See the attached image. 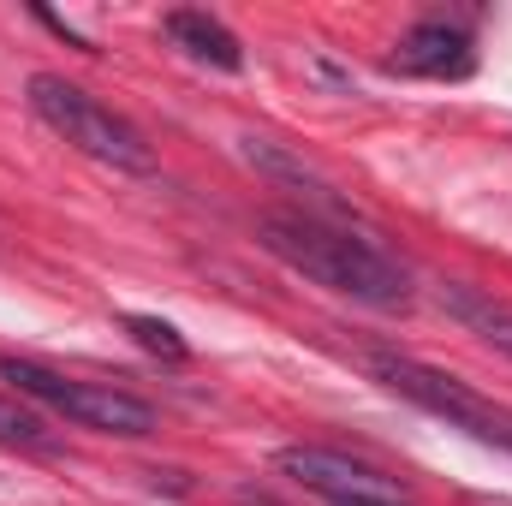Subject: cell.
<instances>
[{"label":"cell","instance_id":"2","mask_svg":"<svg viewBox=\"0 0 512 506\" xmlns=\"http://www.w3.org/2000/svg\"><path fill=\"white\" fill-rule=\"evenodd\" d=\"M30 114L48 131H60L72 149H84L90 161L126 167V173H149V167H155L143 131L131 126V120H120L114 108H102L90 90L54 78V72H36V78H30Z\"/></svg>","mask_w":512,"mask_h":506},{"label":"cell","instance_id":"8","mask_svg":"<svg viewBox=\"0 0 512 506\" xmlns=\"http://www.w3.org/2000/svg\"><path fill=\"white\" fill-rule=\"evenodd\" d=\"M161 30H167L173 48H185L191 60H203V66H215V72H239V66H245L239 36H233L221 18H209V12H191V6H185V12H167Z\"/></svg>","mask_w":512,"mask_h":506},{"label":"cell","instance_id":"11","mask_svg":"<svg viewBox=\"0 0 512 506\" xmlns=\"http://www.w3.org/2000/svg\"><path fill=\"white\" fill-rule=\"evenodd\" d=\"M126 334L143 346V352H155V358H167V364H185L191 358V346H185V334L173 328V322H161V316H126Z\"/></svg>","mask_w":512,"mask_h":506},{"label":"cell","instance_id":"3","mask_svg":"<svg viewBox=\"0 0 512 506\" xmlns=\"http://www.w3.org/2000/svg\"><path fill=\"white\" fill-rule=\"evenodd\" d=\"M0 381H12L24 399L72 417L78 429H96V435H120V441H143L155 435V405H143L126 387H108V381H78L60 376V370H42L30 358H0Z\"/></svg>","mask_w":512,"mask_h":506},{"label":"cell","instance_id":"6","mask_svg":"<svg viewBox=\"0 0 512 506\" xmlns=\"http://www.w3.org/2000/svg\"><path fill=\"white\" fill-rule=\"evenodd\" d=\"M387 72H399V78H435V84L471 78V72H477V42H471L465 24L423 18V24H411V30L399 36V48L387 54Z\"/></svg>","mask_w":512,"mask_h":506},{"label":"cell","instance_id":"10","mask_svg":"<svg viewBox=\"0 0 512 506\" xmlns=\"http://www.w3.org/2000/svg\"><path fill=\"white\" fill-rule=\"evenodd\" d=\"M0 447H24V453H54L60 441H54V429L36 417V411H24V405H12V399H0Z\"/></svg>","mask_w":512,"mask_h":506},{"label":"cell","instance_id":"7","mask_svg":"<svg viewBox=\"0 0 512 506\" xmlns=\"http://www.w3.org/2000/svg\"><path fill=\"white\" fill-rule=\"evenodd\" d=\"M239 155L251 161L256 173H268V179H280V185H292L298 197H310V209L304 215H316V221H346V203L334 197V185L316 173V167H304L292 149H280V143H268V137H239Z\"/></svg>","mask_w":512,"mask_h":506},{"label":"cell","instance_id":"9","mask_svg":"<svg viewBox=\"0 0 512 506\" xmlns=\"http://www.w3.org/2000/svg\"><path fill=\"white\" fill-rule=\"evenodd\" d=\"M441 310H447L459 328H471L477 340H489L495 352L512 358V304H501L495 292L465 286V280H441Z\"/></svg>","mask_w":512,"mask_h":506},{"label":"cell","instance_id":"5","mask_svg":"<svg viewBox=\"0 0 512 506\" xmlns=\"http://www.w3.org/2000/svg\"><path fill=\"white\" fill-rule=\"evenodd\" d=\"M274 465L292 477V483H304V489H316V495H328L334 501H387L399 483L382 477L376 465H358V459H346V453H328V447H280L274 453Z\"/></svg>","mask_w":512,"mask_h":506},{"label":"cell","instance_id":"12","mask_svg":"<svg viewBox=\"0 0 512 506\" xmlns=\"http://www.w3.org/2000/svg\"><path fill=\"white\" fill-rule=\"evenodd\" d=\"M334 506H387V501H334Z\"/></svg>","mask_w":512,"mask_h":506},{"label":"cell","instance_id":"4","mask_svg":"<svg viewBox=\"0 0 512 506\" xmlns=\"http://www.w3.org/2000/svg\"><path fill=\"white\" fill-rule=\"evenodd\" d=\"M364 364H370V376L382 381V387H393L399 399H411V405L447 417L453 429H465V435H477V441H489V447L512 453V411H501L495 399H483L477 387H465L459 376L429 370V364L399 358V352H364Z\"/></svg>","mask_w":512,"mask_h":506},{"label":"cell","instance_id":"1","mask_svg":"<svg viewBox=\"0 0 512 506\" xmlns=\"http://www.w3.org/2000/svg\"><path fill=\"white\" fill-rule=\"evenodd\" d=\"M256 245L274 262H286L292 274H304V280H316L364 310H382V316L411 310V274L352 227L316 221L304 209H274L256 221Z\"/></svg>","mask_w":512,"mask_h":506}]
</instances>
